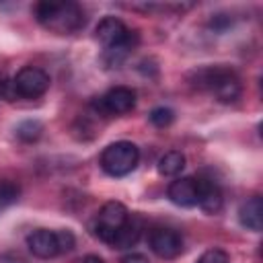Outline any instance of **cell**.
Segmentation results:
<instances>
[{"label":"cell","mask_w":263,"mask_h":263,"mask_svg":"<svg viewBox=\"0 0 263 263\" xmlns=\"http://www.w3.org/2000/svg\"><path fill=\"white\" fill-rule=\"evenodd\" d=\"M35 18L39 21L41 27L58 35L76 33L86 23V16L76 2H39L35 6Z\"/></svg>","instance_id":"1"},{"label":"cell","mask_w":263,"mask_h":263,"mask_svg":"<svg viewBox=\"0 0 263 263\" xmlns=\"http://www.w3.org/2000/svg\"><path fill=\"white\" fill-rule=\"evenodd\" d=\"M195 84L216 97L220 103H234L238 101L242 92V84L238 74L232 68L226 66H208L197 70L195 74Z\"/></svg>","instance_id":"2"},{"label":"cell","mask_w":263,"mask_h":263,"mask_svg":"<svg viewBox=\"0 0 263 263\" xmlns=\"http://www.w3.org/2000/svg\"><path fill=\"white\" fill-rule=\"evenodd\" d=\"M140 162V148L134 142L119 140L109 144L101 154V168L109 177H125Z\"/></svg>","instance_id":"3"},{"label":"cell","mask_w":263,"mask_h":263,"mask_svg":"<svg viewBox=\"0 0 263 263\" xmlns=\"http://www.w3.org/2000/svg\"><path fill=\"white\" fill-rule=\"evenodd\" d=\"M127 220H129V212H127V208H125L121 201H107V203L99 210V214H97V218H95V234H97L103 242L111 245L113 236L117 234V230H119Z\"/></svg>","instance_id":"4"},{"label":"cell","mask_w":263,"mask_h":263,"mask_svg":"<svg viewBox=\"0 0 263 263\" xmlns=\"http://www.w3.org/2000/svg\"><path fill=\"white\" fill-rule=\"evenodd\" d=\"M12 84H14V90L18 97L23 99H37L41 95L47 92L51 80H49V74L37 66H25L16 72V76L12 78Z\"/></svg>","instance_id":"5"},{"label":"cell","mask_w":263,"mask_h":263,"mask_svg":"<svg viewBox=\"0 0 263 263\" xmlns=\"http://www.w3.org/2000/svg\"><path fill=\"white\" fill-rule=\"evenodd\" d=\"M101 115H125L136 107V90L129 86H113L103 97L92 101Z\"/></svg>","instance_id":"6"},{"label":"cell","mask_w":263,"mask_h":263,"mask_svg":"<svg viewBox=\"0 0 263 263\" xmlns=\"http://www.w3.org/2000/svg\"><path fill=\"white\" fill-rule=\"evenodd\" d=\"M150 249L160 259H175L183 253V236L173 228H154L150 232Z\"/></svg>","instance_id":"7"},{"label":"cell","mask_w":263,"mask_h":263,"mask_svg":"<svg viewBox=\"0 0 263 263\" xmlns=\"http://www.w3.org/2000/svg\"><path fill=\"white\" fill-rule=\"evenodd\" d=\"M138 41H140L138 33L136 31H127L123 39H119L117 43H113V45L103 49V55H101L103 64L107 68H119L134 53V49L138 47Z\"/></svg>","instance_id":"8"},{"label":"cell","mask_w":263,"mask_h":263,"mask_svg":"<svg viewBox=\"0 0 263 263\" xmlns=\"http://www.w3.org/2000/svg\"><path fill=\"white\" fill-rule=\"evenodd\" d=\"M27 247L39 259H53L55 255H60L58 236L53 230L47 228H37L31 234H27Z\"/></svg>","instance_id":"9"},{"label":"cell","mask_w":263,"mask_h":263,"mask_svg":"<svg viewBox=\"0 0 263 263\" xmlns=\"http://www.w3.org/2000/svg\"><path fill=\"white\" fill-rule=\"evenodd\" d=\"M168 199L179 208L197 205V179L195 177H179L166 189Z\"/></svg>","instance_id":"10"},{"label":"cell","mask_w":263,"mask_h":263,"mask_svg":"<svg viewBox=\"0 0 263 263\" xmlns=\"http://www.w3.org/2000/svg\"><path fill=\"white\" fill-rule=\"evenodd\" d=\"M197 205L205 214H212V216L222 210L224 197H222V191H220L218 183H214L212 179L197 177Z\"/></svg>","instance_id":"11"},{"label":"cell","mask_w":263,"mask_h":263,"mask_svg":"<svg viewBox=\"0 0 263 263\" xmlns=\"http://www.w3.org/2000/svg\"><path fill=\"white\" fill-rule=\"evenodd\" d=\"M238 222L247 230L261 232L263 228V199L259 195L249 197L240 208H238Z\"/></svg>","instance_id":"12"},{"label":"cell","mask_w":263,"mask_h":263,"mask_svg":"<svg viewBox=\"0 0 263 263\" xmlns=\"http://www.w3.org/2000/svg\"><path fill=\"white\" fill-rule=\"evenodd\" d=\"M127 31L129 29L125 27V23L121 18H117V16H105V18H101L99 25H97V29H95L97 39L103 43V47H109V45L117 43L119 39L125 37Z\"/></svg>","instance_id":"13"},{"label":"cell","mask_w":263,"mask_h":263,"mask_svg":"<svg viewBox=\"0 0 263 263\" xmlns=\"http://www.w3.org/2000/svg\"><path fill=\"white\" fill-rule=\"evenodd\" d=\"M156 168L162 177H177L185 168V154L179 150H168L158 158Z\"/></svg>","instance_id":"14"},{"label":"cell","mask_w":263,"mask_h":263,"mask_svg":"<svg viewBox=\"0 0 263 263\" xmlns=\"http://www.w3.org/2000/svg\"><path fill=\"white\" fill-rule=\"evenodd\" d=\"M140 234H142L140 224L134 222V220H127V222L117 230V234L113 236L111 247H113V249H132V247L140 240Z\"/></svg>","instance_id":"15"},{"label":"cell","mask_w":263,"mask_h":263,"mask_svg":"<svg viewBox=\"0 0 263 263\" xmlns=\"http://www.w3.org/2000/svg\"><path fill=\"white\" fill-rule=\"evenodd\" d=\"M41 132H43V125L37 119H25V121H21L16 125V136L23 142H35V140H39Z\"/></svg>","instance_id":"16"},{"label":"cell","mask_w":263,"mask_h":263,"mask_svg":"<svg viewBox=\"0 0 263 263\" xmlns=\"http://www.w3.org/2000/svg\"><path fill=\"white\" fill-rule=\"evenodd\" d=\"M18 195H21V187L14 181H0V212L16 203Z\"/></svg>","instance_id":"17"},{"label":"cell","mask_w":263,"mask_h":263,"mask_svg":"<svg viewBox=\"0 0 263 263\" xmlns=\"http://www.w3.org/2000/svg\"><path fill=\"white\" fill-rule=\"evenodd\" d=\"M148 119H150V123L156 125V127H168V125L173 123V119H175V111L168 109V107H154V109L150 111Z\"/></svg>","instance_id":"18"},{"label":"cell","mask_w":263,"mask_h":263,"mask_svg":"<svg viewBox=\"0 0 263 263\" xmlns=\"http://www.w3.org/2000/svg\"><path fill=\"white\" fill-rule=\"evenodd\" d=\"M195 263H230V259L222 249H210Z\"/></svg>","instance_id":"19"},{"label":"cell","mask_w":263,"mask_h":263,"mask_svg":"<svg viewBox=\"0 0 263 263\" xmlns=\"http://www.w3.org/2000/svg\"><path fill=\"white\" fill-rule=\"evenodd\" d=\"M55 236H58L60 253H68V251H72V249H74L76 238H74V234H72L70 230H58V232H55Z\"/></svg>","instance_id":"20"},{"label":"cell","mask_w":263,"mask_h":263,"mask_svg":"<svg viewBox=\"0 0 263 263\" xmlns=\"http://www.w3.org/2000/svg\"><path fill=\"white\" fill-rule=\"evenodd\" d=\"M16 97H18V95H16V90H14L12 80L2 78V80H0V99H4V101H14Z\"/></svg>","instance_id":"21"},{"label":"cell","mask_w":263,"mask_h":263,"mask_svg":"<svg viewBox=\"0 0 263 263\" xmlns=\"http://www.w3.org/2000/svg\"><path fill=\"white\" fill-rule=\"evenodd\" d=\"M0 263H29V261L16 251H4L0 253Z\"/></svg>","instance_id":"22"},{"label":"cell","mask_w":263,"mask_h":263,"mask_svg":"<svg viewBox=\"0 0 263 263\" xmlns=\"http://www.w3.org/2000/svg\"><path fill=\"white\" fill-rule=\"evenodd\" d=\"M119 263H150V261H148V257L142 255V253H127V255L121 257Z\"/></svg>","instance_id":"23"},{"label":"cell","mask_w":263,"mask_h":263,"mask_svg":"<svg viewBox=\"0 0 263 263\" xmlns=\"http://www.w3.org/2000/svg\"><path fill=\"white\" fill-rule=\"evenodd\" d=\"M80 263H105V261H103V257H99V255H86V257H82Z\"/></svg>","instance_id":"24"}]
</instances>
